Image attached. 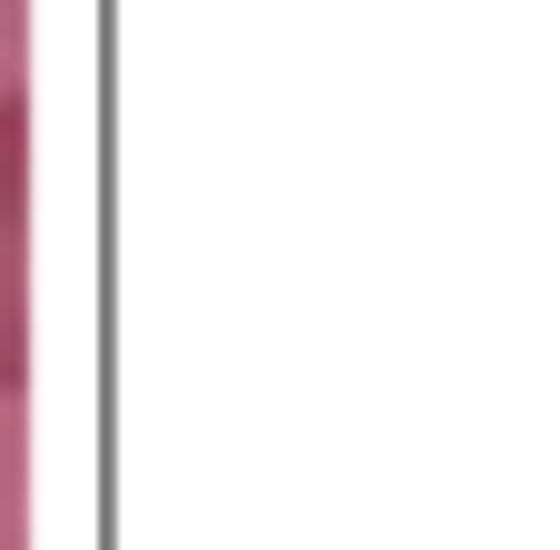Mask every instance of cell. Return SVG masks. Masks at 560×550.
Listing matches in <instances>:
<instances>
[{
    "label": "cell",
    "mask_w": 560,
    "mask_h": 550,
    "mask_svg": "<svg viewBox=\"0 0 560 550\" xmlns=\"http://www.w3.org/2000/svg\"><path fill=\"white\" fill-rule=\"evenodd\" d=\"M30 384V108L0 98V394Z\"/></svg>",
    "instance_id": "obj_1"
}]
</instances>
